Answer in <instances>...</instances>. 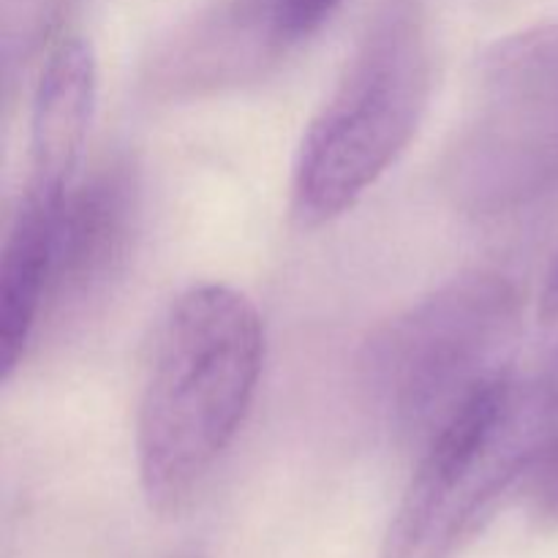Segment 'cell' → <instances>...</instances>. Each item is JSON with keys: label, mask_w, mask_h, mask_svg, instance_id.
Here are the masks:
<instances>
[{"label": "cell", "mask_w": 558, "mask_h": 558, "mask_svg": "<svg viewBox=\"0 0 558 558\" xmlns=\"http://www.w3.org/2000/svg\"><path fill=\"white\" fill-rule=\"evenodd\" d=\"M265 322L229 283H194L153 336L136 403V472L147 505L178 515L243 430L265 371Z\"/></svg>", "instance_id": "6da1fadb"}, {"label": "cell", "mask_w": 558, "mask_h": 558, "mask_svg": "<svg viewBox=\"0 0 558 558\" xmlns=\"http://www.w3.org/2000/svg\"><path fill=\"white\" fill-rule=\"evenodd\" d=\"M558 425V374L512 368L417 450L381 558H456L523 477Z\"/></svg>", "instance_id": "7a4b0ae2"}, {"label": "cell", "mask_w": 558, "mask_h": 558, "mask_svg": "<svg viewBox=\"0 0 558 558\" xmlns=\"http://www.w3.org/2000/svg\"><path fill=\"white\" fill-rule=\"evenodd\" d=\"M430 90L434 47L425 14L414 0H392L300 140L292 169L300 221L327 223L352 210L414 140Z\"/></svg>", "instance_id": "3957f363"}, {"label": "cell", "mask_w": 558, "mask_h": 558, "mask_svg": "<svg viewBox=\"0 0 558 558\" xmlns=\"http://www.w3.org/2000/svg\"><path fill=\"white\" fill-rule=\"evenodd\" d=\"M521 294L510 278H450L387 322L365 349L363 387L392 441L420 450L483 387L512 371Z\"/></svg>", "instance_id": "277c9868"}, {"label": "cell", "mask_w": 558, "mask_h": 558, "mask_svg": "<svg viewBox=\"0 0 558 558\" xmlns=\"http://www.w3.org/2000/svg\"><path fill=\"white\" fill-rule=\"evenodd\" d=\"M445 191L469 218L499 221L558 191V25H534L485 52L445 158Z\"/></svg>", "instance_id": "5b68a950"}, {"label": "cell", "mask_w": 558, "mask_h": 558, "mask_svg": "<svg viewBox=\"0 0 558 558\" xmlns=\"http://www.w3.org/2000/svg\"><path fill=\"white\" fill-rule=\"evenodd\" d=\"M140 229V178L109 161L80 178L60 210L49 248L36 349L85 322L129 265Z\"/></svg>", "instance_id": "8992f818"}, {"label": "cell", "mask_w": 558, "mask_h": 558, "mask_svg": "<svg viewBox=\"0 0 558 558\" xmlns=\"http://www.w3.org/2000/svg\"><path fill=\"white\" fill-rule=\"evenodd\" d=\"M96 101L98 71L90 44L76 33L60 36L49 47L33 87L22 189L65 196L80 183Z\"/></svg>", "instance_id": "52a82bcc"}, {"label": "cell", "mask_w": 558, "mask_h": 558, "mask_svg": "<svg viewBox=\"0 0 558 558\" xmlns=\"http://www.w3.org/2000/svg\"><path fill=\"white\" fill-rule=\"evenodd\" d=\"M341 3L343 0H272L270 33L281 44L303 41L314 36Z\"/></svg>", "instance_id": "ba28073f"}, {"label": "cell", "mask_w": 558, "mask_h": 558, "mask_svg": "<svg viewBox=\"0 0 558 558\" xmlns=\"http://www.w3.org/2000/svg\"><path fill=\"white\" fill-rule=\"evenodd\" d=\"M537 336H539V365L558 374V243L545 270L543 292L537 303Z\"/></svg>", "instance_id": "9c48e42d"}, {"label": "cell", "mask_w": 558, "mask_h": 558, "mask_svg": "<svg viewBox=\"0 0 558 558\" xmlns=\"http://www.w3.org/2000/svg\"><path fill=\"white\" fill-rule=\"evenodd\" d=\"M532 510L543 526H558V425L532 474Z\"/></svg>", "instance_id": "30bf717a"}]
</instances>
